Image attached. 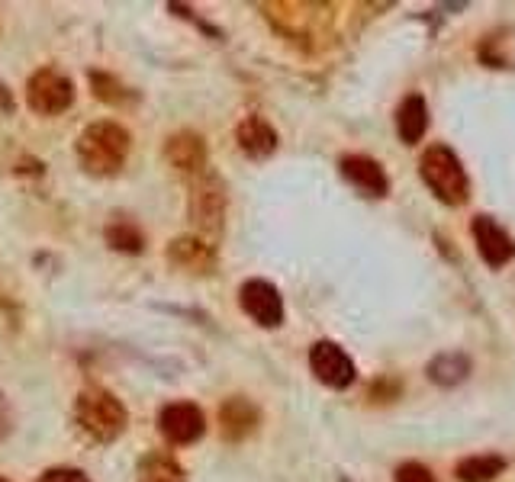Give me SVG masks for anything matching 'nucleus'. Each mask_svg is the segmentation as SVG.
<instances>
[{
	"label": "nucleus",
	"mask_w": 515,
	"mask_h": 482,
	"mask_svg": "<svg viewBox=\"0 0 515 482\" xmlns=\"http://www.w3.org/2000/svg\"><path fill=\"white\" fill-rule=\"evenodd\" d=\"M235 142H239L242 155L255 161H264L277 152V132L264 116H245L235 129Z\"/></svg>",
	"instance_id": "14"
},
{
	"label": "nucleus",
	"mask_w": 515,
	"mask_h": 482,
	"mask_svg": "<svg viewBox=\"0 0 515 482\" xmlns=\"http://www.w3.org/2000/svg\"><path fill=\"white\" fill-rule=\"evenodd\" d=\"M474 241H477L483 264H490V267H506L515 258V238L490 216L474 219Z\"/></svg>",
	"instance_id": "10"
},
{
	"label": "nucleus",
	"mask_w": 515,
	"mask_h": 482,
	"mask_svg": "<svg viewBox=\"0 0 515 482\" xmlns=\"http://www.w3.org/2000/svg\"><path fill=\"white\" fill-rule=\"evenodd\" d=\"M419 174L435 197L445 206H464L470 200V177L464 171V161L454 155L448 145H432L425 148L419 161Z\"/></svg>",
	"instance_id": "3"
},
{
	"label": "nucleus",
	"mask_w": 515,
	"mask_h": 482,
	"mask_svg": "<svg viewBox=\"0 0 515 482\" xmlns=\"http://www.w3.org/2000/svg\"><path fill=\"white\" fill-rule=\"evenodd\" d=\"M396 482H435V476L429 473V466L422 463H403L400 470H396Z\"/></svg>",
	"instance_id": "21"
},
{
	"label": "nucleus",
	"mask_w": 515,
	"mask_h": 482,
	"mask_svg": "<svg viewBox=\"0 0 515 482\" xmlns=\"http://www.w3.org/2000/svg\"><path fill=\"white\" fill-rule=\"evenodd\" d=\"M168 261L178 270H184V274L206 277V274H213V267H216V248L206 238L181 235L168 245Z\"/></svg>",
	"instance_id": "9"
},
{
	"label": "nucleus",
	"mask_w": 515,
	"mask_h": 482,
	"mask_svg": "<svg viewBox=\"0 0 515 482\" xmlns=\"http://www.w3.org/2000/svg\"><path fill=\"white\" fill-rule=\"evenodd\" d=\"M158 431L165 434V441L171 444H194L203 438L206 418L203 409L194 402H168L158 415Z\"/></svg>",
	"instance_id": "7"
},
{
	"label": "nucleus",
	"mask_w": 515,
	"mask_h": 482,
	"mask_svg": "<svg viewBox=\"0 0 515 482\" xmlns=\"http://www.w3.org/2000/svg\"><path fill=\"white\" fill-rule=\"evenodd\" d=\"M261 421V412L255 402H248L245 396H232L219 409V431L226 441H245L248 434H255Z\"/></svg>",
	"instance_id": "13"
},
{
	"label": "nucleus",
	"mask_w": 515,
	"mask_h": 482,
	"mask_svg": "<svg viewBox=\"0 0 515 482\" xmlns=\"http://www.w3.org/2000/svg\"><path fill=\"white\" fill-rule=\"evenodd\" d=\"M126 405L116 399L107 389H84L75 402V425L84 438L97 444H110L126 431Z\"/></svg>",
	"instance_id": "2"
},
{
	"label": "nucleus",
	"mask_w": 515,
	"mask_h": 482,
	"mask_svg": "<svg viewBox=\"0 0 515 482\" xmlns=\"http://www.w3.org/2000/svg\"><path fill=\"white\" fill-rule=\"evenodd\" d=\"M139 482H187L181 463L168 454H149L139 463Z\"/></svg>",
	"instance_id": "18"
},
{
	"label": "nucleus",
	"mask_w": 515,
	"mask_h": 482,
	"mask_svg": "<svg viewBox=\"0 0 515 482\" xmlns=\"http://www.w3.org/2000/svg\"><path fill=\"white\" fill-rule=\"evenodd\" d=\"M429 380L435 386H458L470 376V357L461 354V351H445L429 360Z\"/></svg>",
	"instance_id": "16"
},
{
	"label": "nucleus",
	"mask_w": 515,
	"mask_h": 482,
	"mask_svg": "<svg viewBox=\"0 0 515 482\" xmlns=\"http://www.w3.org/2000/svg\"><path fill=\"white\" fill-rule=\"evenodd\" d=\"M425 129H429V107H425V100L419 94H409L400 110H396V132H400V139L406 145H416Z\"/></svg>",
	"instance_id": "15"
},
{
	"label": "nucleus",
	"mask_w": 515,
	"mask_h": 482,
	"mask_svg": "<svg viewBox=\"0 0 515 482\" xmlns=\"http://www.w3.org/2000/svg\"><path fill=\"white\" fill-rule=\"evenodd\" d=\"M39 482H91L81 470H49Z\"/></svg>",
	"instance_id": "22"
},
{
	"label": "nucleus",
	"mask_w": 515,
	"mask_h": 482,
	"mask_svg": "<svg viewBox=\"0 0 515 482\" xmlns=\"http://www.w3.org/2000/svg\"><path fill=\"white\" fill-rule=\"evenodd\" d=\"M26 103L42 116H58L75 103V84L62 71L42 68L26 84Z\"/></svg>",
	"instance_id": "5"
},
{
	"label": "nucleus",
	"mask_w": 515,
	"mask_h": 482,
	"mask_svg": "<svg viewBox=\"0 0 515 482\" xmlns=\"http://www.w3.org/2000/svg\"><path fill=\"white\" fill-rule=\"evenodd\" d=\"M107 245L116 251H126V254H139L145 245V235L139 232V225H132L126 219H116L107 225Z\"/></svg>",
	"instance_id": "20"
},
{
	"label": "nucleus",
	"mask_w": 515,
	"mask_h": 482,
	"mask_svg": "<svg viewBox=\"0 0 515 482\" xmlns=\"http://www.w3.org/2000/svg\"><path fill=\"white\" fill-rule=\"evenodd\" d=\"M165 161L171 164L174 171H181V174H190V177L203 174L206 171V142H203V135L190 132V129L168 135Z\"/></svg>",
	"instance_id": "12"
},
{
	"label": "nucleus",
	"mask_w": 515,
	"mask_h": 482,
	"mask_svg": "<svg viewBox=\"0 0 515 482\" xmlns=\"http://www.w3.org/2000/svg\"><path fill=\"white\" fill-rule=\"evenodd\" d=\"M0 482H7V479H4V476H0Z\"/></svg>",
	"instance_id": "24"
},
{
	"label": "nucleus",
	"mask_w": 515,
	"mask_h": 482,
	"mask_svg": "<svg viewBox=\"0 0 515 482\" xmlns=\"http://www.w3.org/2000/svg\"><path fill=\"white\" fill-rule=\"evenodd\" d=\"M309 367H313L316 380L329 389H348L355 383V360H351L335 341H316L309 351Z\"/></svg>",
	"instance_id": "8"
},
{
	"label": "nucleus",
	"mask_w": 515,
	"mask_h": 482,
	"mask_svg": "<svg viewBox=\"0 0 515 482\" xmlns=\"http://www.w3.org/2000/svg\"><path fill=\"white\" fill-rule=\"evenodd\" d=\"M338 168H342V177L348 180L351 187H358L364 197H387L390 193V177L387 171L380 168V164L374 158L367 155H345L342 161H338Z\"/></svg>",
	"instance_id": "11"
},
{
	"label": "nucleus",
	"mask_w": 515,
	"mask_h": 482,
	"mask_svg": "<svg viewBox=\"0 0 515 482\" xmlns=\"http://www.w3.org/2000/svg\"><path fill=\"white\" fill-rule=\"evenodd\" d=\"M10 107H13V103H10V90L0 84V110H10Z\"/></svg>",
	"instance_id": "23"
},
{
	"label": "nucleus",
	"mask_w": 515,
	"mask_h": 482,
	"mask_svg": "<svg viewBox=\"0 0 515 482\" xmlns=\"http://www.w3.org/2000/svg\"><path fill=\"white\" fill-rule=\"evenodd\" d=\"M239 306L252 322L261 328H277L284 325V299L277 293V286L268 280H248L239 290Z\"/></svg>",
	"instance_id": "6"
},
{
	"label": "nucleus",
	"mask_w": 515,
	"mask_h": 482,
	"mask_svg": "<svg viewBox=\"0 0 515 482\" xmlns=\"http://www.w3.org/2000/svg\"><path fill=\"white\" fill-rule=\"evenodd\" d=\"M226 184L219 180L213 171H203L190 180V193H187V216L190 222L197 225V232L203 235H219L223 232V222H226Z\"/></svg>",
	"instance_id": "4"
},
{
	"label": "nucleus",
	"mask_w": 515,
	"mask_h": 482,
	"mask_svg": "<svg viewBox=\"0 0 515 482\" xmlns=\"http://www.w3.org/2000/svg\"><path fill=\"white\" fill-rule=\"evenodd\" d=\"M129 148H132L129 129L120 126V123H110V119H103V123H91L81 132L78 161H81L84 171H91L97 177H110L126 164Z\"/></svg>",
	"instance_id": "1"
},
{
	"label": "nucleus",
	"mask_w": 515,
	"mask_h": 482,
	"mask_svg": "<svg viewBox=\"0 0 515 482\" xmlns=\"http://www.w3.org/2000/svg\"><path fill=\"white\" fill-rule=\"evenodd\" d=\"M506 460L496 454H477L458 463V479L461 482H493L496 476H503Z\"/></svg>",
	"instance_id": "17"
},
{
	"label": "nucleus",
	"mask_w": 515,
	"mask_h": 482,
	"mask_svg": "<svg viewBox=\"0 0 515 482\" xmlns=\"http://www.w3.org/2000/svg\"><path fill=\"white\" fill-rule=\"evenodd\" d=\"M91 87H94V94L103 103H110V107H126V103H136V94H132L126 84L116 81L113 74L91 71Z\"/></svg>",
	"instance_id": "19"
}]
</instances>
